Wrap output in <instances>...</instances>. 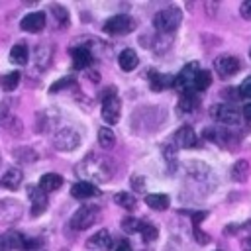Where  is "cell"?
Segmentation results:
<instances>
[{"label": "cell", "mask_w": 251, "mask_h": 251, "mask_svg": "<svg viewBox=\"0 0 251 251\" xmlns=\"http://www.w3.org/2000/svg\"><path fill=\"white\" fill-rule=\"evenodd\" d=\"M216 251H222V249H216Z\"/></svg>", "instance_id": "f6af8a7d"}, {"label": "cell", "mask_w": 251, "mask_h": 251, "mask_svg": "<svg viewBox=\"0 0 251 251\" xmlns=\"http://www.w3.org/2000/svg\"><path fill=\"white\" fill-rule=\"evenodd\" d=\"M69 84H73V80H71V78H63V80H57V82L51 86V92H57L59 88H65V86H69Z\"/></svg>", "instance_id": "f35d334b"}, {"label": "cell", "mask_w": 251, "mask_h": 251, "mask_svg": "<svg viewBox=\"0 0 251 251\" xmlns=\"http://www.w3.org/2000/svg\"><path fill=\"white\" fill-rule=\"evenodd\" d=\"M180 20H182L180 10H178L176 6H169V8L159 10V12L153 16V25H155V29L161 31V33H173V31L178 27Z\"/></svg>", "instance_id": "7a4b0ae2"}, {"label": "cell", "mask_w": 251, "mask_h": 251, "mask_svg": "<svg viewBox=\"0 0 251 251\" xmlns=\"http://www.w3.org/2000/svg\"><path fill=\"white\" fill-rule=\"evenodd\" d=\"M114 202L118 206L126 208V210H135V204H137V200H135V196L131 192H118L114 196Z\"/></svg>", "instance_id": "f1b7e54d"}, {"label": "cell", "mask_w": 251, "mask_h": 251, "mask_svg": "<svg viewBox=\"0 0 251 251\" xmlns=\"http://www.w3.org/2000/svg\"><path fill=\"white\" fill-rule=\"evenodd\" d=\"M118 63H120V69H122V71L129 73V71H133V69L137 67L139 59H137V53H135L133 49H124V51L120 53V57H118Z\"/></svg>", "instance_id": "44dd1931"}, {"label": "cell", "mask_w": 251, "mask_h": 251, "mask_svg": "<svg viewBox=\"0 0 251 251\" xmlns=\"http://www.w3.org/2000/svg\"><path fill=\"white\" fill-rule=\"evenodd\" d=\"M239 14H241L245 20H251V0H245V2L239 6Z\"/></svg>", "instance_id": "74e56055"}, {"label": "cell", "mask_w": 251, "mask_h": 251, "mask_svg": "<svg viewBox=\"0 0 251 251\" xmlns=\"http://www.w3.org/2000/svg\"><path fill=\"white\" fill-rule=\"evenodd\" d=\"M4 127L12 133V135H20L22 133V122L16 116H10L8 120H4Z\"/></svg>", "instance_id": "4dcf8cb0"}, {"label": "cell", "mask_w": 251, "mask_h": 251, "mask_svg": "<svg viewBox=\"0 0 251 251\" xmlns=\"http://www.w3.org/2000/svg\"><path fill=\"white\" fill-rule=\"evenodd\" d=\"M139 226H141V220H137V218H124L122 220V229H126L127 233L139 231Z\"/></svg>", "instance_id": "d6a6232c"}, {"label": "cell", "mask_w": 251, "mask_h": 251, "mask_svg": "<svg viewBox=\"0 0 251 251\" xmlns=\"http://www.w3.org/2000/svg\"><path fill=\"white\" fill-rule=\"evenodd\" d=\"M80 145V135L73 127H63L53 137V147L57 151H73Z\"/></svg>", "instance_id": "5b68a950"}, {"label": "cell", "mask_w": 251, "mask_h": 251, "mask_svg": "<svg viewBox=\"0 0 251 251\" xmlns=\"http://www.w3.org/2000/svg\"><path fill=\"white\" fill-rule=\"evenodd\" d=\"M22 212H24V210H22V204H20L18 200H10V198L0 200V222H2V224L20 220Z\"/></svg>", "instance_id": "8fae6325"}, {"label": "cell", "mask_w": 251, "mask_h": 251, "mask_svg": "<svg viewBox=\"0 0 251 251\" xmlns=\"http://www.w3.org/2000/svg\"><path fill=\"white\" fill-rule=\"evenodd\" d=\"M51 12L55 14V20H57L59 24H63V25H67V24H69V14H67V10H65L63 6L53 4V6H51Z\"/></svg>", "instance_id": "836d02e7"}, {"label": "cell", "mask_w": 251, "mask_h": 251, "mask_svg": "<svg viewBox=\"0 0 251 251\" xmlns=\"http://www.w3.org/2000/svg\"><path fill=\"white\" fill-rule=\"evenodd\" d=\"M98 220H100V208H98L96 204H84V206H80V208L73 214L71 226H73L75 229L82 231V229H88L90 226H94Z\"/></svg>", "instance_id": "3957f363"}, {"label": "cell", "mask_w": 251, "mask_h": 251, "mask_svg": "<svg viewBox=\"0 0 251 251\" xmlns=\"http://www.w3.org/2000/svg\"><path fill=\"white\" fill-rule=\"evenodd\" d=\"M145 204L151 208V210H157V212H163L169 208L171 200L167 194H147L145 196Z\"/></svg>", "instance_id": "603a6c76"}, {"label": "cell", "mask_w": 251, "mask_h": 251, "mask_svg": "<svg viewBox=\"0 0 251 251\" xmlns=\"http://www.w3.org/2000/svg\"><path fill=\"white\" fill-rule=\"evenodd\" d=\"M249 226H251V224H249Z\"/></svg>", "instance_id": "bcb514c9"}, {"label": "cell", "mask_w": 251, "mask_h": 251, "mask_svg": "<svg viewBox=\"0 0 251 251\" xmlns=\"http://www.w3.org/2000/svg\"><path fill=\"white\" fill-rule=\"evenodd\" d=\"M139 233L143 235V239L145 241H153V239H157V227L153 226V224H149V222H145V220H141V226H139Z\"/></svg>", "instance_id": "f546056e"}, {"label": "cell", "mask_w": 251, "mask_h": 251, "mask_svg": "<svg viewBox=\"0 0 251 251\" xmlns=\"http://www.w3.org/2000/svg\"><path fill=\"white\" fill-rule=\"evenodd\" d=\"M116 251H131V245H129V243H126V241H122V243L116 247Z\"/></svg>", "instance_id": "b9f144b4"}, {"label": "cell", "mask_w": 251, "mask_h": 251, "mask_svg": "<svg viewBox=\"0 0 251 251\" xmlns=\"http://www.w3.org/2000/svg\"><path fill=\"white\" fill-rule=\"evenodd\" d=\"M214 69H216V73L220 75V76H224V78H227V76H233L235 73H239V69H241V63H239V59L237 57H233V55H220V57H216V61H214Z\"/></svg>", "instance_id": "9c48e42d"}, {"label": "cell", "mask_w": 251, "mask_h": 251, "mask_svg": "<svg viewBox=\"0 0 251 251\" xmlns=\"http://www.w3.org/2000/svg\"><path fill=\"white\" fill-rule=\"evenodd\" d=\"M98 194H100V190L92 182H86V180H78L71 186V196L76 200H86V198H92Z\"/></svg>", "instance_id": "2e32d148"}, {"label": "cell", "mask_w": 251, "mask_h": 251, "mask_svg": "<svg viewBox=\"0 0 251 251\" xmlns=\"http://www.w3.org/2000/svg\"><path fill=\"white\" fill-rule=\"evenodd\" d=\"M210 84H212V73H210V71H206V69H200V71H198V75H196V78H194L192 90L202 92V90H206Z\"/></svg>", "instance_id": "484cf974"}, {"label": "cell", "mask_w": 251, "mask_h": 251, "mask_svg": "<svg viewBox=\"0 0 251 251\" xmlns=\"http://www.w3.org/2000/svg\"><path fill=\"white\" fill-rule=\"evenodd\" d=\"M192 226H194V239H196L200 245H206V243L210 241L208 233H204V231L200 229V224H192Z\"/></svg>", "instance_id": "d590c367"}, {"label": "cell", "mask_w": 251, "mask_h": 251, "mask_svg": "<svg viewBox=\"0 0 251 251\" xmlns=\"http://www.w3.org/2000/svg\"><path fill=\"white\" fill-rule=\"evenodd\" d=\"M27 194H29V198H31V216L43 214V212L47 210V204H49L45 192H43L39 186H29Z\"/></svg>", "instance_id": "9a60e30c"}, {"label": "cell", "mask_w": 251, "mask_h": 251, "mask_svg": "<svg viewBox=\"0 0 251 251\" xmlns=\"http://www.w3.org/2000/svg\"><path fill=\"white\" fill-rule=\"evenodd\" d=\"M173 139H175V145L180 147V149H192V147L198 145V135H196V131L190 126L178 127Z\"/></svg>", "instance_id": "7c38bea8"}, {"label": "cell", "mask_w": 251, "mask_h": 251, "mask_svg": "<svg viewBox=\"0 0 251 251\" xmlns=\"http://www.w3.org/2000/svg\"><path fill=\"white\" fill-rule=\"evenodd\" d=\"M10 59H12V63L25 65L27 59H29V49H27L24 43H16V45L10 49Z\"/></svg>", "instance_id": "d4e9b609"}, {"label": "cell", "mask_w": 251, "mask_h": 251, "mask_svg": "<svg viewBox=\"0 0 251 251\" xmlns=\"http://www.w3.org/2000/svg\"><path fill=\"white\" fill-rule=\"evenodd\" d=\"M120 114H122V104H120V98L116 96V90L114 88H108L106 90V96L102 100V120L110 126L118 124L120 120Z\"/></svg>", "instance_id": "277c9868"}, {"label": "cell", "mask_w": 251, "mask_h": 251, "mask_svg": "<svg viewBox=\"0 0 251 251\" xmlns=\"http://www.w3.org/2000/svg\"><path fill=\"white\" fill-rule=\"evenodd\" d=\"M151 78V88L153 90H163V88H169V86H175V76L171 75H161V73H151L149 75Z\"/></svg>", "instance_id": "cb8c5ba5"}, {"label": "cell", "mask_w": 251, "mask_h": 251, "mask_svg": "<svg viewBox=\"0 0 251 251\" xmlns=\"http://www.w3.org/2000/svg\"><path fill=\"white\" fill-rule=\"evenodd\" d=\"M222 96L224 98H227V100H231V102H237V100H241V94H239V88H224L222 90Z\"/></svg>", "instance_id": "e575fe53"}, {"label": "cell", "mask_w": 251, "mask_h": 251, "mask_svg": "<svg viewBox=\"0 0 251 251\" xmlns=\"http://www.w3.org/2000/svg\"><path fill=\"white\" fill-rule=\"evenodd\" d=\"M20 78H22V75H20L18 71L4 75V76L0 78V86H2V90H6V92H12V90H16V86L20 84Z\"/></svg>", "instance_id": "83f0119b"}, {"label": "cell", "mask_w": 251, "mask_h": 251, "mask_svg": "<svg viewBox=\"0 0 251 251\" xmlns=\"http://www.w3.org/2000/svg\"><path fill=\"white\" fill-rule=\"evenodd\" d=\"M249 173H251V167H249V161H245V159L235 161L231 167V178L235 182H245L249 178Z\"/></svg>", "instance_id": "7402d4cb"}, {"label": "cell", "mask_w": 251, "mask_h": 251, "mask_svg": "<svg viewBox=\"0 0 251 251\" xmlns=\"http://www.w3.org/2000/svg\"><path fill=\"white\" fill-rule=\"evenodd\" d=\"M241 116H243V118H247V120H251V104H245V106H243Z\"/></svg>", "instance_id": "60d3db41"}, {"label": "cell", "mask_w": 251, "mask_h": 251, "mask_svg": "<svg viewBox=\"0 0 251 251\" xmlns=\"http://www.w3.org/2000/svg\"><path fill=\"white\" fill-rule=\"evenodd\" d=\"M133 27H135L133 20H131L129 16H126V14L112 16V18L104 24V31H106L108 35H122V33H129V31H133Z\"/></svg>", "instance_id": "52a82bcc"}, {"label": "cell", "mask_w": 251, "mask_h": 251, "mask_svg": "<svg viewBox=\"0 0 251 251\" xmlns=\"http://www.w3.org/2000/svg\"><path fill=\"white\" fill-rule=\"evenodd\" d=\"M22 180H24V173L20 169H8L0 178V186L8 190H16L22 184Z\"/></svg>", "instance_id": "e0dca14e"}, {"label": "cell", "mask_w": 251, "mask_h": 251, "mask_svg": "<svg viewBox=\"0 0 251 251\" xmlns=\"http://www.w3.org/2000/svg\"><path fill=\"white\" fill-rule=\"evenodd\" d=\"M45 24H47V20H45V14L43 12H31V14H27V16L22 18L20 27L24 31H41L45 27Z\"/></svg>", "instance_id": "5bb4252c"}, {"label": "cell", "mask_w": 251, "mask_h": 251, "mask_svg": "<svg viewBox=\"0 0 251 251\" xmlns=\"http://www.w3.org/2000/svg\"><path fill=\"white\" fill-rule=\"evenodd\" d=\"M71 57H73L75 69H86L92 63V53H90L88 47H75V49H71Z\"/></svg>", "instance_id": "ac0fdd59"}, {"label": "cell", "mask_w": 251, "mask_h": 251, "mask_svg": "<svg viewBox=\"0 0 251 251\" xmlns=\"http://www.w3.org/2000/svg\"><path fill=\"white\" fill-rule=\"evenodd\" d=\"M210 116H212L214 120H218L220 124H226V127L237 126L239 120H241V114H239L235 108H231L229 104H214V106L210 108Z\"/></svg>", "instance_id": "8992f818"}, {"label": "cell", "mask_w": 251, "mask_h": 251, "mask_svg": "<svg viewBox=\"0 0 251 251\" xmlns=\"http://www.w3.org/2000/svg\"><path fill=\"white\" fill-rule=\"evenodd\" d=\"M200 106V98L194 90H186V92H180V98H178V110L182 112H192Z\"/></svg>", "instance_id": "d6986e66"}, {"label": "cell", "mask_w": 251, "mask_h": 251, "mask_svg": "<svg viewBox=\"0 0 251 251\" xmlns=\"http://www.w3.org/2000/svg\"><path fill=\"white\" fill-rule=\"evenodd\" d=\"M249 57H251V51H249Z\"/></svg>", "instance_id": "ee69618b"}, {"label": "cell", "mask_w": 251, "mask_h": 251, "mask_svg": "<svg viewBox=\"0 0 251 251\" xmlns=\"http://www.w3.org/2000/svg\"><path fill=\"white\" fill-rule=\"evenodd\" d=\"M14 155H16V157H20L18 161H22V163H31V161H35V151H33V149H29V147L16 149V151H14Z\"/></svg>", "instance_id": "1f68e13d"}, {"label": "cell", "mask_w": 251, "mask_h": 251, "mask_svg": "<svg viewBox=\"0 0 251 251\" xmlns=\"http://www.w3.org/2000/svg\"><path fill=\"white\" fill-rule=\"evenodd\" d=\"M98 145L102 149H112L116 145V133L110 127H100L98 129Z\"/></svg>", "instance_id": "4316f807"}, {"label": "cell", "mask_w": 251, "mask_h": 251, "mask_svg": "<svg viewBox=\"0 0 251 251\" xmlns=\"http://www.w3.org/2000/svg\"><path fill=\"white\" fill-rule=\"evenodd\" d=\"M63 184V176L57 175V173H45L41 178H39V188L47 194V192H53L57 188H61Z\"/></svg>", "instance_id": "ffe728a7"}, {"label": "cell", "mask_w": 251, "mask_h": 251, "mask_svg": "<svg viewBox=\"0 0 251 251\" xmlns=\"http://www.w3.org/2000/svg\"><path fill=\"white\" fill-rule=\"evenodd\" d=\"M200 67L198 63H188L186 67H182V71L175 76V86L180 90V92H186V90H192V84H194V78L198 75Z\"/></svg>", "instance_id": "30bf717a"}, {"label": "cell", "mask_w": 251, "mask_h": 251, "mask_svg": "<svg viewBox=\"0 0 251 251\" xmlns=\"http://www.w3.org/2000/svg\"><path fill=\"white\" fill-rule=\"evenodd\" d=\"M239 94H241V98H243V96H245V98H251V76H247V78L241 82Z\"/></svg>", "instance_id": "8d00e7d4"}, {"label": "cell", "mask_w": 251, "mask_h": 251, "mask_svg": "<svg viewBox=\"0 0 251 251\" xmlns=\"http://www.w3.org/2000/svg\"><path fill=\"white\" fill-rule=\"evenodd\" d=\"M204 135L208 137V139H212V141H216L218 145H222V147H226V149H235L237 147V137L231 133V129L229 127H208L206 131H204Z\"/></svg>", "instance_id": "ba28073f"}, {"label": "cell", "mask_w": 251, "mask_h": 251, "mask_svg": "<svg viewBox=\"0 0 251 251\" xmlns=\"http://www.w3.org/2000/svg\"><path fill=\"white\" fill-rule=\"evenodd\" d=\"M75 173L86 180V182H108L114 175V169H112V163L102 157V155H86L76 167H75Z\"/></svg>", "instance_id": "6da1fadb"}, {"label": "cell", "mask_w": 251, "mask_h": 251, "mask_svg": "<svg viewBox=\"0 0 251 251\" xmlns=\"http://www.w3.org/2000/svg\"><path fill=\"white\" fill-rule=\"evenodd\" d=\"M143 184H145V180H143L141 176H133V178H131V186H133L137 192H141V190H143Z\"/></svg>", "instance_id": "ab89813d"}, {"label": "cell", "mask_w": 251, "mask_h": 251, "mask_svg": "<svg viewBox=\"0 0 251 251\" xmlns=\"http://www.w3.org/2000/svg\"><path fill=\"white\" fill-rule=\"evenodd\" d=\"M90 80L98 82V80H100V75H98V73H90Z\"/></svg>", "instance_id": "7bdbcfd3"}, {"label": "cell", "mask_w": 251, "mask_h": 251, "mask_svg": "<svg viewBox=\"0 0 251 251\" xmlns=\"http://www.w3.org/2000/svg\"><path fill=\"white\" fill-rule=\"evenodd\" d=\"M249 251H251V249H249Z\"/></svg>", "instance_id": "7dc6e473"}, {"label": "cell", "mask_w": 251, "mask_h": 251, "mask_svg": "<svg viewBox=\"0 0 251 251\" xmlns=\"http://www.w3.org/2000/svg\"><path fill=\"white\" fill-rule=\"evenodd\" d=\"M112 245H114V239H112V235H110L108 229L96 231V233L86 241V247H88V249H96V251H110Z\"/></svg>", "instance_id": "4fadbf2b"}]
</instances>
